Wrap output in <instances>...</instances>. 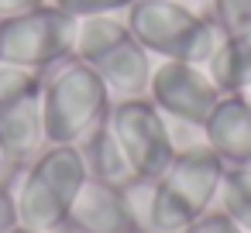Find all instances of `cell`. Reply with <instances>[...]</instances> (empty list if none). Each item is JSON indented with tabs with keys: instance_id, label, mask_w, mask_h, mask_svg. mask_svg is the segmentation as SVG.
<instances>
[{
	"instance_id": "cell-12",
	"label": "cell",
	"mask_w": 251,
	"mask_h": 233,
	"mask_svg": "<svg viewBox=\"0 0 251 233\" xmlns=\"http://www.w3.org/2000/svg\"><path fill=\"white\" fill-rule=\"evenodd\" d=\"M213 86L227 93H244L251 86V28L241 35H220L213 55L203 62Z\"/></svg>"
},
{
	"instance_id": "cell-26",
	"label": "cell",
	"mask_w": 251,
	"mask_h": 233,
	"mask_svg": "<svg viewBox=\"0 0 251 233\" xmlns=\"http://www.w3.org/2000/svg\"><path fill=\"white\" fill-rule=\"evenodd\" d=\"M134 233H148V230H134Z\"/></svg>"
},
{
	"instance_id": "cell-5",
	"label": "cell",
	"mask_w": 251,
	"mask_h": 233,
	"mask_svg": "<svg viewBox=\"0 0 251 233\" xmlns=\"http://www.w3.org/2000/svg\"><path fill=\"white\" fill-rule=\"evenodd\" d=\"M76 24L79 18L66 14L52 0H45L35 11L0 21V62L49 72L59 62L73 59Z\"/></svg>"
},
{
	"instance_id": "cell-14",
	"label": "cell",
	"mask_w": 251,
	"mask_h": 233,
	"mask_svg": "<svg viewBox=\"0 0 251 233\" xmlns=\"http://www.w3.org/2000/svg\"><path fill=\"white\" fill-rule=\"evenodd\" d=\"M127 35H131V28H127V21L117 18V14H90V18H79L73 59H79V62H86V65H97V62H100L110 48H117Z\"/></svg>"
},
{
	"instance_id": "cell-7",
	"label": "cell",
	"mask_w": 251,
	"mask_h": 233,
	"mask_svg": "<svg viewBox=\"0 0 251 233\" xmlns=\"http://www.w3.org/2000/svg\"><path fill=\"white\" fill-rule=\"evenodd\" d=\"M220 96L224 93L213 86L206 69L196 65V62L158 59V65L151 69L148 100L176 124H189V127L203 130V124H206V117H210V110L217 106Z\"/></svg>"
},
{
	"instance_id": "cell-3",
	"label": "cell",
	"mask_w": 251,
	"mask_h": 233,
	"mask_svg": "<svg viewBox=\"0 0 251 233\" xmlns=\"http://www.w3.org/2000/svg\"><path fill=\"white\" fill-rule=\"evenodd\" d=\"M110 89L100 72L79 59L59 62L42 86L45 144H79L110 113Z\"/></svg>"
},
{
	"instance_id": "cell-16",
	"label": "cell",
	"mask_w": 251,
	"mask_h": 233,
	"mask_svg": "<svg viewBox=\"0 0 251 233\" xmlns=\"http://www.w3.org/2000/svg\"><path fill=\"white\" fill-rule=\"evenodd\" d=\"M206 4L220 35H241L251 28V0H206Z\"/></svg>"
},
{
	"instance_id": "cell-23",
	"label": "cell",
	"mask_w": 251,
	"mask_h": 233,
	"mask_svg": "<svg viewBox=\"0 0 251 233\" xmlns=\"http://www.w3.org/2000/svg\"><path fill=\"white\" fill-rule=\"evenodd\" d=\"M59 233H73V230H69V226H62V230H59Z\"/></svg>"
},
{
	"instance_id": "cell-13",
	"label": "cell",
	"mask_w": 251,
	"mask_h": 233,
	"mask_svg": "<svg viewBox=\"0 0 251 233\" xmlns=\"http://www.w3.org/2000/svg\"><path fill=\"white\" fill-rule=\"evenodd\" d=\"M76 148H79V154L86 161V175L90 178H100V182H110V185H131L138 178L131 171V165H127L114 130H110V120L97 124Z\"/></svg>"
},
{
	"instance_id": "cell-4",
	"label": "cell",
	"mask_w": 251,
	"mask_h": 233,
	"mask_svg": "<svg viewBox=\"0 0 251 233\" xmlns=\"http://www.w3.org/2000/svg\"><path fill=\"white\" fill-rule=\"evenodd\" d=\"M124 21L134 42L158 59L203 65L220 42L217 24L196 7H189L186 0H134Z\"/></svg>"
},
{
	"instance_id": "cell-2",
	"label": "cell",
	"mask_w": 251,
	"mask_h": 233,
	"mask_svg": "<svg viewBox=\"0 0 251 233\" xmlns=\"http://www.w3.org/2000/svg\"><path fill=\"white\" fill-rule=\"evenodd\" d=\"M86 178V161L76 144H45L14 189L18 223L38 233H59Z\"/></svg>"
},
{
	"instance_id": "cell-15",
	"label": "cell",
	"mask_w": 251,
	"mask_h": 233,
	"mask_svg": "<svg viewBox=\"0 0 251 233\" xmlns=\"http://www.w3.org/2000/svg\"><path fill=\"white\" fill-rule=\"evenodd\" d=\"M217 209H224L241 233H251V165H230L217 195Z\"/></svg>"
},
{
	"instance_id": "cell-20",
	"label": "cell",
	"mask_w": 251,
	"mask_h": 233,
	"mask_svg": "<svg viewBox=\"0 0 251 233\" xmlns=\"http://www.w3.org/2000/svg\"><path fill=\"white\" fill-rule=\"evenodd\" d=\"M45 0H0V21H7V18H18L25 11H35L42 7Z\"/></svg>"
},
{
	"instance_id": "cell-25",
	"label": "cell",
	"mask_w": 251,
	"mask_h": 233,
	"mask_svg": "<svg viewBox=\"0 0 251 233\" xmlns=\"http://www.w3.org/2000/svg\"><path fill=\"white\" fill-rule=\"evenodd\" d=\"M4 165H7V161H4V158H0V171H4Z\"/></svg>"
},
{
	"instance_id": "cell-22",
	"label": "cell",
	"mask_w": 251,
	"mask_h": 233,
	"mask_svg": "<svg viewBox=\"0 0 251 233\" xmlns=\"http://www.w3.org/2000/svg\"><path fill=\"white\" fill-rule=\"evenodd\" d=\"M241 96H244V103H248V106H251V86H248V89H244V93H241Z\"/></svg>"
},
{
	"instance_id": "cell-21",
	"label": "cell",
	"mask_w": 251,
	"mask_h": 233,
	"mask_svg": "<svg viewBox=\"0 0 251 233\" xmlns=\"http://www.w3.org/2000/svg\"><path fill=\"white\" fill-rule=\"evenodd\" d=\"M7 233H38V230H28V226H21V223H18V226H14V230H7Z\"/></svg>"
},
{
	"instance_id": "cell-10",
	"label": "cell",
	"mask_w": 251,
	"mask_h": 233,
	"mask_svg": "<svg viewBox=\"0 0 251 233\" xmlns=\"http://www.w3.org/2000/svg\"><path fill=\"white\" fill-rule=\"evenodd\" d=\"M203 141L230 165H251V106L241 93H227L217 100L203 124Z\"/></svg>"
},
{
	"instance_id": "cell-17",
	"label": "cell",
	"mask_w": 251,
	"mask_h": 233,
	"mask_svg": "<svg viewBox=\"0 0 251 233\" xmlns=\"http://www.w3.org/2000/svg\"><path fill=\"white\" fill-rule=\"evenodd\" d=\"M55 7H62L73 18H90V14H117L127 11L134 0H52Z\"/></svg>"
},
{
	"instance_id": "cell-6",
	"label": "cell",
	"mask_w": 251,
	"mask_h": 233,
	"mask_svg": "<svg viewBox=\"0 0 251 233\" xmlns=\"http://www.w3.org/2000/svg\"><path fill=\"white\" fill-rule=\"evenodd\" d=\"M110 130L131 165V171L145 182H155L165 175V168L176 158V137L172 120L148 100V96H124L107 113Z\"/></svg>"
},
{
	"instance_id": "cell-11",
	"label": "cell",
	"mask_w": 251,
	"mask_h": 233,
	"mask_svg": "<svg viewBox=\"0 0 251 233\" xmlns=\"http://www.w3.org/2000/svg\"><path fill=\"white\" fill-rule=\"evenodd\" d=\"M93 69L100 72V79L107 83V89L124 100V96H148V83H151V69L155 65H151L148 52L134 42V35H127Z\"/></svg>"
},
{
	"instance_id": "cell-9",
	"label": "cell",
	"mask_w": 251,
	"mask_h": 233,
	"mask_svg": "<svg viewBox=\"0 0 251 233\" xmlns=\"http://www.w3.org/2000/svg\"><path fill=\"white\" fill-rule=\"evenodd\" d=\"M66 226L73 233H134V230H141L124 185H110L100 178L83 182Z\"/></svg>"
},
{
	"instance_id": "cell-24",
	"label": "cell",
	"mask_w": 251,
	"mask_h": 233,
	"mask_svg": "<svg viewBox=\"0 0 251 233\" xmlns=\"http://www.w3.org/2000/svg\"><path fill=\"white\" fill-rule=\"evenodd\" d=\"M186 4H203V0H186Z\"/></svg>"
},
{
	"instance_id": "cell-8",
	"label": "cell",
	"mask_w": 251,
	"mask_h": 233,
	"mask_svg": "<svg viewBox=\"0 0 251 233\" xmlns=\"http://www.w3.org/2000/svg\"><path fill=\"white\" fill-rule=\"evenodd\" d=\"M42 86L14 93V96H0V158L7 165L28 168L45 151Z\"/></svg>"
},
{
	"instance_id": "cell-1",
	"label": "cell",
	"mask_w": 251,
	"mask_h": 233,
	"mask_svg": "<svg viewBox=\"0 0 251 233\" xmlns=\"http://www.w3.org/2000/svg\"><path fill=\"white\" fill-rule=\"evenodd\" d=\"M224 175H227V161L206 141L179 148L165 175L151 182L145 230L148 233L186 230L193 219H200L206 209L217 206Z\"/></svg>"
},
{
	"instance_id": "cell-19",
	"label": "cell",
	"mask_w": 251,
	"mask_h": 233,
	"mask_svg": "<svg viewBox=\"0 0 251 233\" xmlns=\"http://www.w3.org/2000/svg\"><path fill=\"white\" fill-rule=\"evenodd\" d=\"M18 226V206H14V189L0 185V233Z\"/></svg>"
},
{
	"instance_id": "cell-18",
	"label": "cell",
	"mask_w": 251,
	"mask_h": 233,
	"mask_svg": "<svg viewBox=\"0 0 251 233\" xmlns=\"http://www.w3.org/2000/svg\"><path fill=\"white\" fill-rule=\"evenodd\" d=\"M179 233H241L237 226H234V219L224 212V209H206L200 219H193L186 230H179Z\"/></svg>"
}]
</instances>
